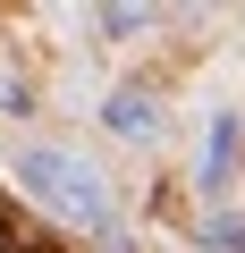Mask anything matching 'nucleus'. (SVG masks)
<instances>
[{
    "mask_svg": "<svg viewBox=\"0 0 245 253\" xmlns=\"http://www.w3.org/2000/svg\"><path fill=\"white\" fill-rule=\"evenodd\" d=\"M9 177L34 211H51L59 228H93L110 236V177L76 152V144H17L9 152Z\"/></svg>",
    "mask_w": 245,
    "mask_h": 253,
    "instance_id": "1",
    "label": "nucleus"
},
{
    "mask_svg": "<svg viewBox=\"0 0 245 253\" xmlns=\"http://www.w3.org/2000/svg\"><path fill=\"white\" fill-rule=\"evenodd\" d=\"M101 126H110L118 144H161V135H169L161 84H110V93H101Z\"/></svg>",
    "mask_w": 245,
    "mask_h": 253,
    "instance_id": "2",
    "label": "nucleus"
},
{
    "mask_svg": "<svg viewBox=\"0 0 245 253\" xmlns=\"http://www.w3.org/2000/svg\"><path fill=\"white\" fill-rule=\"evenodd\" d=\"M228 169H237V118L220 110V118H211V135H203V161H195L203 194H220V186H228Z\"/></svg>",
    "mask_w": 245,
    "mask_h": 253,
    "instance_id": "3",
    "label": "nucleus"
},
{
    "mask_svg": "<svg viewBox=\"0 0 245 253\" xmlns=\"http://www.w3.org/2000/svg\"><path fill=\"white\" fill-rule=\"evenodd\" d=\"M0 118H34V84H26V68H9V59H0Z\"/></svg>",
    "mask_w": 245,
    "mask_h": 253,
    "instance_id": "4",
    "label": "nucleus"
},
{
    "mask_svg": "<svg viewBox=\"0 0 245 253\" xmlns=\"http://www.w3.org/2000/svg\"><path fill=\"white\" fill-rule=\"evenodd\" d=\"M152 9H93V34H152Z\"/></svg>",
    "mask_w": 245,
    "mask_h": 253,
    "instance_id": "5",
    "label": "nucleus"
},
{
    "mask_svg": "<svg viewBox=\"0 0 245 253\" xmlns=\"http://www.w3.org/2000/svg\"><path fill=\"white\" fill-rule=\"evenodd\" d=\"M0 253H26V245H17V236H9V228H0Z\"/></svg>",
    "mask_w": 245,
    "mask_h": 253,
    "instance_id": "6",
    "label": "nucleus"
},
{
    "mask_svg": "<svg viewBox=\"0 0 245 253\" xmlns=\"http://www.w3.org/2000/svg\"><path fill=\"white\" fill-rule=\"evenodd\" d=\"M228 253H245V245H228Z\"/></svg>",
    "mask_w": 245,
    "mask_h": 253,
    "instance_id": "7",
    "label": "nucleus"
}]
</instances>
